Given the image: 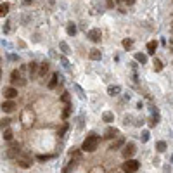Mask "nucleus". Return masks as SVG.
Masks as SVG:
<instances>
[{"mask_svg": "<svg viewBox=\"0 0 173 173\" xmlns=\"http://www.w3.org/2000/svg\"><path fill=\"white\" fill-rule=\"evenodd\" d=\"M156 47H157L156 42H149V43H147V52H149V54H154V52H156Z\"/></svg>", "mask_w": 173, "mask_h": 173, "instance_id": "nucleus-13", "label": "nucleus"}, {"mask_svg": "<svg viewBox=\"0 0 173 173\" xmlns=\"http://www.w3.org/2000/svg\"><path fill=\"white\" fill-rule=\"evenodd\" d=\"M4 138H5V140H12V130L7 128V130L4 132Z\"/></svg>", "mask_w": 173, "mask_h": 173, "instance_id": "nucleus-23", "label": "nucleus"}, {"mask_svg": "<svg viewBox=\"0 0 173 173\" xmlns=\"http://www.w3.org/2000/svg\"><path fill=\"white\" fill-rule=\"evenodd\" d=\"M2 109H4L5 113H12V111L16 109V102H14V100H5V102L2 104Z\"/></svg>", "mask_w": 173, "mask_h": 173, "instance_id": "nucleus-7", "label": "nucleus"}, {"mask_svg": "<svg viewBox=\"0 0 173 173\" xmlns=\"http://www.w3.org/2000/svg\"><path fill=\"white\" fill-rule=\"evenodd\" d=\"M7 125H9V119H2V121H0V126H2V128L7 126Z\"/></svg>", "mask_w": 173, "mask_h": 173, "instance_id": "nucleus-28", "label": "nucleus"}, {"mask_svg": "<svg viewBox=\"0 0 173 173\" xmlns=\"http://www.w3.org/2000/svg\"><path fill=\"white\" fill-rule=\"evenodd\" d=\"M170 49H172V50H173V38L170 40Z\"/></svg>", "mask_w": 173, "mask_h": 173, "instance_id": "nucleus-31", "label": "nucleus"}, {"mask_svg": "<svg viewBox=\"0 0 173 173\" xmlns=\"http://www.w3.org/2000/svg\"><path fill=\"white\" fill-rule=\"evenodd\" d=\"M16 161H18V165H19L21 168H30L31 166V163H33V159H31V156L26 153H19L16 156Z\"/></svg>", "mask_w": 173, "mask_h": 173, "instance_id": "nucleus-2", "label": "nucleus"}, {"mask_svg": "<svg viewBox=\"0 0 173 173\" xmlns=\"http://www.w3.org/2000/svg\"><path fill=\"white\" fill-rule=\"evenodd\" d=\"M28 71H30L31 76H35L37 71H38V64H37V62H30V64H28Z\"/></svg>", "mask_w": 173, "mask_h": 173, "instance_id": "nucleus-11", "label": "nucleus"}, {"mask_svg": "<svg viewBox=\"0 0 173 173\" xmlns=\"http://www.w3.org/2000/svg\"><path fill=\"white\" fill-rule=\"evenodd\" d=\"M149 140V132H144L142 133V142H147Z\"/></svg>", "mask_w": 173, "mask_h": 173, "instance_id": "nucleus-25", "label": "nucleus"}, {"mask_svg": "<svg viewBox=\"0 0 173 173\" xmlns=\"http://www.w3.org/2000/svg\"><path fill=\"white\" fill-rule=\"evenodd\" d=\"M30 2H31V0H24V4H30Z\"/></svg>", "mask_w": 173, "mask_h": 173, "instance_id": "nucleus-32", "label": "nucleus"}, {"mask_svg": "<svg viewBox=\"0 0 173 173\" xmlns=\"http://www.w3.org/2000/svg\"><path fill=\"white\" fill-rule=\"evenodd\" d=\"M138 170V161H135V159H126L125 161V165H123V172L125 173H133Z\"/></svg>", "mask_w": 173, "mask_h": 173, "instance_id": "nucleus-3", "label": "nucleus"}, {"mask_svg": "<svg viewBox=\"0 0 173 173\" xmlns=\"http://www.w3.org/2000/svg\"><path fill=\"white\" fill-rule=\"evenodd\" d=\"M40 75H45V73H47V71H49V62H43V64H42V66H40Z\"/></svg>", "mask_w": 173, "mask_h": 173, "instance_id": "nucleus-19", "label": "nucleus"}, {"mask_svg": "<svg viewBox=\"0 0 173 173\" xmlns=\"http://www.w3.org/2000/svg\"><path fill=\"white\" fill-rule=\"evenodd\" d=\"M123 144H125V140H123L121 137H118V138H116L114 142L111 144V147H109V151H116V149H119V147H121Z\"/></svg>", "mask_w": 173, "mask_h": 173, "instance_id": "nucleus-8", "label": "nucleus"}, {"mask_svg": "<svg viewBox=\"0 0 173 173\" xmlns=\"http://www.w3.org/2000/svg\"><path fill=\"white\" fill-rule=\"evenodd\" d=\"M154 69H156V71H161V69H163V68H161V61H159V59H154Z\"/></svg>", "mask_w": 173, "mask_h": 173, "instance_id": "nucleus-24", "label": "nucleus"}, {"mask_svg": "<svg viewBox=\"0 0 173 173\" xmlns=\"http://www.w3.org/2000/svg\"><path fill=\"white\" fill-rule=\"evenodd\" d=\"M133 154H135V144L133 142H130V144H126V145L123 147V156H125L126 159H130Z\"/></svg>", "mask_w": 173, "mask_h": 173, "instance_id": "nucleus-5", "label": "nucleus"}, {"mask_svg": "<svg viewBox=\"0 0 173 173\" xmlns=\"http://www.w3.org/2000/svg\"><path fill=\"white\" fill-rule=\"evenodd\" d=\"M172 31H173V23H172Z\"/></svg>", "mask_w": 173, "mask_h": 173, "instance_id": "nucleus-33", "label": "nucleus"}, {"mask_svg": "<svg viewBox=\"0 0 173 173\" xmlns=\"http://www.w3.org/2000/svg\"><path fill=\"white\" fill-rule=\"evenodd\" d=\"M87 37H88V40H92V42H100V38H102V33H100V30H97V28H94V30H90L88 33H87Z\"/></svg>", "mask_w": 173, "mask_h": 173, "instance_id": "nucleus-4", "label": "nucleus"}, {"mask_svg": "<svg viewBox=\"0 0 173 173\" xmlns=\"http://www.w3.org/2000/svg\"><path fill=\"white\" fill-rule=\"evenodd\" d=\"M90 59H92V61H100V52H99L97 49L90 50Z\"/></svg>", "mask_w": 173, "mask_h": 173, "instance_id": "nucleus-12", "label": "nucleus"}, {"mask_svg": "<svg viewBox=\"0 0 173 173\" xmlns=\"http://www.w3.org/2000/svg\"><path fill=\"white\" fill-rule=\"evenodd\" d=\"M132 45H133V42H132L130 38H125V40H123V47H125V49H132Z\"/></svg>", "mask_w": 173, "mask_h": 173, "instance_id": "nucleus-22", "label": "nucleus"}, {"mask_svg": "<svg viewBox=\"0 0 173 173\" xmlns=\"http://www.w3.org/2000/svg\"><path fill=\"white\" fill-rule=\"evenodd\" d=\"M135 59H137L138 62H142V64H145V61H147L145 54H135Z\"/></svg>", "mask_w": 173, "mask_h": 173, "instance_id": "nucleus-20", "label": "nucleus"}, {"mask_svg": "<svg viewBox=\"0 0 173 173\" xmlns=\"http://www.w3.org/2000/svg\"><path fill=\"white\" fill-rule=\"evenodd\" d=\"M62 100H64V102H69V94H68V92L62 94Z\"/></svg>", "mask_w": 173, "mask_h": 173, "instance_id": "nucleus-27", "label": "nucleus"}, {"mask_svg": "<svg viewBox=\"0 0 173 173\" xmlns=\"http://www.w3.org/2000/svg\"><path fill=\"white\" fill-rule=\"evenodd\" d=\"M7 154H9L11 157H14L16 154H19V144H12V145L9 147V153Z\"/></svg>", "mask_w": 173, "mask_h": 173, "instance_id": "nucleus-10", "label": "nucleus"}, {"mask_svg": "<svg viewBox=\"0 0 173 173\" xmlns=\"http://www.w3.org/2000/svg\"><path fill=\"white\" fill-rule=\"evenodd\" d=\"M156 149H157L159 153H165V151H166V142H163V140L157 142V144H156Z\"/></svg>", "mask_w": 173, "mask_h": 173, "instance_id": "nucleus-15", "label": "nucleus"}, {"mask_svg": "<svg viewBox=\"0 0 173 173\" xmlns=\"http://www.w3.org/2000/svg\"><path fill=\"white\" fill-rule=\"evenodd\" d=\"M116 135H118V130H116L114 126H109V128L104 132V137H106V138H114Z\"/></svg>", "mask_w": 173, "mask_h": 173, "instance_id": "nucleus-9", "label": "nucleus"}, {"mask_svg": "<svg viewBox=\"0 0 173 173\" xmlns=\"http://www.w3.org/2000/svg\"><path fill=\"white\" fill-rule=\"evenodd\" d=\"M57 78H59V75H54V76H52L50 83H49V88H54V87L57 85Z\"/></svg>", "mask_w": 173, "mask_h": 173, "instance_id": "nucleus-21", "label": "nucleus"}, {"mask_svg": "<svg viewBox=\"0 0 173 173\" xmlns=\"http://www.w3.org/2000/svg\"><path fill=\"white\" fill-rule=\"evenodd\" d=\"M4 95H5L7 100H12L14 97H18V90H16L14 87H9V88H5V90H4Z\"/></svg>", "mask_w": 173, "mask_h": 173, "instance_id": "nucleus-6", "label": "nucleus"}, {"mask_svg": "<svg viewBox=\"0 0 173 173\" xmlns=\"http://www.w3.org/2000/svg\"><path fill=\"white\" fill-rule=\"evenodd\" d=\"M9 12V4H2L0 5V16H5Z\"/></svg>", "mask_w": 173, "mask_h": 173, "instance_id": "nucleus-18", "label": "nucleus"}, {"mask_svg": "<svg viewBox=\"0 0 173 173\" xmlns=\"http://www.w3.org/2000/svg\"><path fill=\"white\" fill-rule=\"evenodd\" d=\"M68 33H69V35H75V33H76V24H75V23H69V24H68Z\"/></svg>", "mask_w": 173, "mask_h": 173, "instance_id": "nucleus-17", "label": "nucleus"}, {"mask_svg": "<svg viewBox=\"0 0 173 173\" xmlns=\"http://www.w3.org/2000/svg\"><path fill=\"white\" fill-rule=\"evenodd\" d=\"M102 119H104L106 123H111V121L114 119V116H113V113H104V114H102Z\"/></svg>", "mask_w": 173, "mask_h": 173, "instance_id": "nucleus-16", "label": "nucleus"}, {"mask_svg": "<svg viewBox=\"0 0 173 173\" xmlns=\"http://www.w3.org/2000/svg\"><path fill=\"white\" fill-rule=\"evenodd\" d=\"M97 145H99V137L92 133V135H88V137L85 138V142H83L81 149H83V151H87V153H94V151H97Z\"/></svg>", "mask_w": 173, "mask_h": 173, "instance_id": "nucleus-1", "label": "nucleus"}, {"mask_svg": "<svg viewBox=\"0 0 173 173\" xmlns=\"http://www.w3.org/2000/svg\"><path fill=\"white\" fill-rule=\"evenodd\" d=\"M49 157H50V156H38L40 161H45V159H49Z\"/></svg>", "mask_w": 173, "mask_h": 173, "instance_id": "nucleus-29", "label": "nucleus"}, {"mask_svg": "<svg viewBox=\"0 0 173 173\" xmlns=\"http://www.w3.org/2000/svg\"><path fill=\"white\" fill-rule=\"evenodd\" d=\"M119 92H121L119 87H109V88H107V94H109V95H116V94H119Z\"/></svg>", "mask_w": 173, "mask_h": 173, "instance_id": "nucleus-14", "label": "nucleus"}, {"mask_svg": "<svg viewBox=\"0 0 173 173\" xmlns=\"http://www.w3.org/2000/svg\"><path fill=\"white\" fill-rule=\"evenodd\" d=\"M61 49H62L66 54H69V49H68V45H66V43H61Z\"/></svg>", "mask_w": 173, "mask_h": 173, "instance_id": "nucleus-26", "label": "nucleus"}, {"mask_svg": "<svg viewBox=\"0 0 173 173\" xmlns=\"http://www.w3.org/2000/svg\"><path fill=\"white\" fill-rule=\"evenodd\" d=\"M62 64H64V66H66V68H68V69H69V62H68V61H66V59H62Z\"/></svg>", "mask_w": 173, "mask_h": 173, "instance_id": "nucleus-30", "label": "nucleus"}]
</instances>
